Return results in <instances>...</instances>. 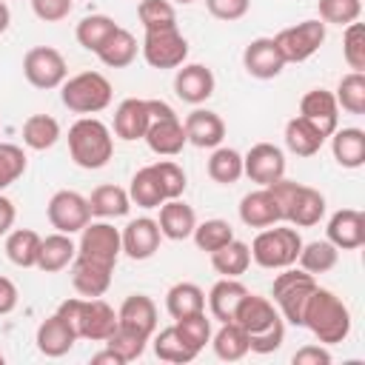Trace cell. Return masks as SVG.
I'll return each mask as SVG.
<instances>
[{"label":"cell","instance_id":"cell-1","mask_svg":"<svg viewBox=\"0 0 365 365\" xmlns=\"http://www.w3.org/2000/svg\"><path fill=\"white\" fill-rule=\"evenodd\" d=\"M302 325L322 345H336V342H345L348 334H351V311L334 291L317 285L308 305H305Z\"/></svg>","mask_w":365,"mask_h":365},{"label":"cell","instance_id":"cell-2","mask_svg":"<svg viewBox=\"0 0 365 365\" xmlns=\"http://www.w3.org/2000/svg\"><path fill=\"white\" fill-rule=\"evenodd\" d=\"M68 154L86 171H97V168L108 165V160L114 154L111 128L103 120L91 117V114L88 117H80L68 128Z\"/></svg>","mask_w":365,"mask_h":365},{"label":"cell","instance_id":"cell-3","mask_svg":"<svg viewBox=\"0 0 365 365\" xmlns=\"http://www.w3.org/2000/svg\"><path fill=\"white\" fill-rule=\"evenodd\" d=\"M77 331V339H91V342H106L111 331L117 328V311L100 299V297H71L63 299L57 308Z\"/></svg>","mask_w":365,"mask_h":365},{"label":"cell","instance_id":"cell-4","mask_svg":"<svg viewBox=\"0 0 365 365\" xmlns=\"http://www.w3.org/2000/svg\"><path fill=\"white\" fill-rule=\"evenodd\" d=\"M314 288H317L314 274L288 265V268H279V274L271 282V302L277 305L279 317L288 325H302V314Z\"/></svg>","mask_w":365,"mask_h":365},{"label":"cell","instance_id":"cell-5","mask_svg":"<svg viewBox=\"0 0 365 365\" xmlns=\"http://www.w3.org/2000/svg\"><path fill=\"white\" fill-rule=\"evenodd\" d=\"M248 248H251V259L259 268L279 271V268H288L297 262L302 237L294 225H268L254 237V242Z\"/></svg>","mask_w":365,"mask_h":365},{"label":"cell","instance_id":"cell-6","mask_svg":"<svg viewBox=\"0 0 365 365\" xmlns=\"http://www.w3.org/2000/svg\"><path fill=\"white\" fill-rule=\"evenodd\" d=\"M60 100L68 111L88 117V114H97V111L108 108L111 83L100 71H80L74 77H66V83L60 86Z\"/></svg>","mask_w":365,"mask_h":365},{"label":"cell","instance_id":"cell-7","mask_svg":"<svg viewBox=\"0 0 365 365\" xmlns=\"http://www.w3.org/2000/svg\"><path fill=\"white\" fill-rule=\"evenodd\" d=\"M148 111H151V120H148V128H145V143L154 154L160 157H177L182 148H185V128H182V120L177 117V111L163 103V100H148Z\"/></svg>","mask_w":365,"mask_h":365},{"label":"cell","instance_id":"cell-8","mask_svg":"<svg viewBox=\"0 0 365 365\" xmlns=\"http://www.w3.org/2000/svg\"><path fill=\"white\" fill-rule=\"evenodd\" d=\"M274 43H277L285 63H305L325 43V23L322 20H302L297 26L282 29L274 37Z\"/></svg>","mask_w":365,"mask_h":365},{"label":"cell","instance_id":"cell-9","mask_svg":"<svg viewBox=\"0 0 365 365\" xmlns=\"http://www.w3.org/2000/svg\"><path fill=\"white\" fill-rule=\"evenodd\" d=\"M143 57L151 68H180L188 57V40L180 29H154L143 37Z\"/></svg>","mask_w":365,"mask_h":365},{"label":"cell","instance_id":"cell-10","mask_svg":"<svg viewBox=\"0 0 365 365\" xmlns=\"http://www.w3.org/2000/svg\"><path fill=\"white\" fill-rule=\"evenodd\" d=\"M23 74L34 88H60L68 77V66L54 46H34L23 57Z\"/></svg>","mask_w":365,"mask_h":365},{"label":"cell","instance_id":"cell-11","mask_svg":"<svg viewBox=\"0 0 365 365\" xmlns=\"http://www.w3.org/2000/svg\"><path fill=\"white\" fill-rule=\"evenodd\" d=\"M46 217L51 228H57L60 234H80L91 220L88 197H83L80 191H68V188L54 191L46 205Z\"/></svg>","mask_w":365,"mask_h":365},{"label":"cell","instance_id":"cell-12","mask_svg":"<svg viewBox=\"0 0 365 365\" xmlns=\"http://www.w3.org/2000/svg\"><path fill=\"white\" fill-rule=\"evenodd\" d=\"M77 254L80 257H88V259H97V262H106V265H117L120 254H123V240H120V231L108 222V220H100V222H91L80 231V242H77Z\"/></svg>","mask_w":365,"mask_h":365},{"label":"cell","instance_id":"cell-13","mask_svg":"<svg viewBox=\"0 0 365 365\" xmlns=\"http://www.w3.org/2000/svg\"><path fill=\"white\" fill-rule=\"evenodd\" d=\"M242 174L257 185H271L285 177V154L274 143H254L242 154Z\"/></svg>","mask_w":365,"mask_h":365},{"label":"cell","instance_id":"cell-14","mask_svg":"<svg viewBox=\"0 0 365 365\" xmlns=\"http://www.w3.org/2000/svg\"><path fill=\"white\" fill-rule=\"evenodd\" d=\"M231 322H237L248 336H257V334H262V331H268V328H274L277 322H285V319L279 317L277 305L268 297H259V294L248 291L242 297V302L237 305Z\"/></svg>","mask_w":365,"mask_h":365},{"label":"cell","instance_id":"cell-15","mask_svg":"<svg viewBox=\"0 0 365 365\" xmlns=\"http://www.w3.org/2000/svg\"><path fill=\"white\" fill-rule=\"evenodd\" d=\"M214 71L202 63H182L174 74V94L188 103V106H200L214 94Z\"/></svg>","mask_w":365,"mask_h":365},{"label":"cell","instance_id":"cell-16","mask_svg":"<svg viewBox=\"0 0 365 365\" xmlns=\"http://www.w3.org/2000/svg\"><path fill=\"white\" fill-rule=\"evenodd\" d=\"M34 342H37V351H40L43 356L57 359V356H66V354L74 348L77 331H74V325H71L60 311H54L51 317H46V319L37 325Z\"/></svg>","mask_w":365,"mask_h":365},{"label":"cell","instance_id":"cell-17","mask_svg":"<svg viewBox=\"0 0 365 365\" xmlns=\"http://www.w3.org/2000/svg\"><path fill=\"white\" fill-rule=\"evenodd\" d=\"M242 66H245V71H248L251 77H257V80H274V77L282 74V68H285L288 63L282 60V54H279L274 37H257V40H251V43L245 46V51H242Z\"/></svg>","mask_w":365,"mask_h":365},{"label":"cell","instance_id":"cell-18","mask_svg":"<svg viewBox=\"0 0 365 365\" xmlns=\"http://www.w3.org/2000/svg\"><path fill=\"white\" fill-rule=\"evenodd\" d=\"M120 240H123V254L128 259H151L160 248V225L157 220L151 217H137L131 220L123 231H120Z\"/></svg>","mask_w":365,"mask_h":365},{"label":"cell","instance_id":"cell-19","mask_svg":"<svg viewBox=\"0 0 365 365\" xmlns=\"http://www.w3.org/2000/svg\"><path fill=\"white\" fill-rule=\"evenodd\" d=\"M325 234L339 251H356L365 245V214L356 208H339L331 214Z\"/></svg>","mask_w":365,"mask_h":365},{"label":"cell","instance_id":"cell-20","mask_svg":"<svg viewBox=\"0 0 365 365\" xmlns=\"http://www.w3.org/2000/svg\"><path fill=\"white\" fill-rule=\"evenodd\" d=\"M325 217V197L311 188V185H297L294 197L288 200L285 211H282V222L294 225V228H311Z\"/></svg>","mask_w":365,"mask_h":365},{"label":"cell","instance_id":"cell-21","mask_svg":"<svg viewBox=\"0 0 365 365\" xmlns=\"http://www.w3.org/2000/svg\"><path fill=\"white\" fill-rule=\"evenodd\" d=\"M299 117H305L308 123H314L325 137H331L339 128V106H336L334 94L325 91V88H311L308 94H302V100H299Z\"/></svg>","mask_w":365,"mask_h":365},{"label":"cell","instance_id":"cell-22","mask_svg":"<svg viewBox=\"0 0 365 365\" xmlns=\"http://www.w3.org/2000/svg\"><path fill=\"white\" fill-rule=\"evenodd\" d=\"M240 220H242L248 228H268V225L282 222L279 202H277V197L268 191V185H259L257 191H248V194L240 200Z\"/></svg>","mask_w":365,"mask_h":365},{"label":"cell","instance_id":"cell-23","mask_svg":"<svg viewBox=\"0 0 365 365\" xmlns=\"http://www.w3.org/2000/svg\"><path fill=\"white\" fill-rule=\"evenodd\" d=\"M111 265L106 262H97V259H88V257H74L71 259V285L80 297H103L111 285Z\"/></svg>","mask_w":365,"mask_h":365},{"label":"cell","instance_id":"cell-24","mask_svg":"<svg viewBox=\"0 0 365 365\" xmlns=\"http://www.w3.org/2000/svg\"><path fill=\"white\" fill-rule=\"evenodd\" d=\"M117 325L151 339L154 331H157V305H154V299L145 297V294L125 297L120 311H117Z\"/></svg>","mask_w":365,"mask_h":365},{"label":"cell","instance_id":"cell-25","mask_svg":"<svg viewBox=\"0 0 365 365\" xmlns=\"http://www.w3.org/2000/svg\"><path fill=\"white\" fill-rule=\"evenodd\" d=\"M182 128H185V140L197 148H217L225 140L222 117L217 111H208V108H194L182 120Z\"/></svg>","mask_w":365,"mask_h":365},{"label":"cell","instance_id":"cell-26","mask_svg":"<svg viewBox=\"0 0 365 365\" xmlns=\"http://www.w3.org/2000/svg\"><path fill=\"white\" fill-rule=\"evenodd\" d=\"M148 120H151V111H148V100H140V97H125L117 111H114V134L125 143H134V140H143L145 137V128H148Z\"/></svg>","mask_w":365,"mask_h":365},{"label":"cell","instance_id":"cell-27","mask_svg":"<svg viewBox=\"0 0 365 365\" xmlns=\"http://www.w3.org/2000/svg\"><path fill=\"white\" fill-rule=\"evenodd\" d=\"M160 234L165 240H188L194 234V225H197V214L188 202H182L180 197L177 200H165L160 205Z\"/></svg>","mask_w":365,"mask_h":365},{"label":"cell","instance_id":"cell-28","mask_svg":"<svg viewBox=\"0 0 365 365\" xmlns=\"http://www.w3.org/2000/svg\"><path fill=\"white\" fill-rule=\"evenodd\" d=\"M74 257H77V245H74L71 234L54 231V234L40 240V254H37V265L34 268H40L43 274H57V271L68 268Z\"/></svg>","mask_w":365,"mask_h":365},{"label":"cell","instance_id":"cell-29","mask_svg":"<svg viewBox=\"0 0 365 365\" xmlns=\"http://www.w3.org/2000/svg\"><path fill=\"white\" fill-rule=\"evenodd\" d=\"M245 294H248V288L237 277H222L208 291V311H211V317L217 322H231L234 319V311H237V305L242 302Z\"/></svg>","mask_w":365,"mask_h":365},{"label":"cell","instance_id":"cell-30","mask_svg":"<svg viewBox=\"0 0 365 365\" xmlns=\"http://www.w3.org/2000/svg\"><path fill=\"white\" fill-rule=\"evenodd\" d=\"M325 140H328V137H325L314 123H308V120L299 117V114L285 123V148H288L291 154H297V157H314V154L322 148Z\"/></svg>","mask_w":365,"mask_h":365},{"label":"cell","instance_id":"cell-31","mask_svg":"<svg viewBox=\"0 0 365 365\" xmlns=\"http://www.w3.org/2000/svg\"><path fill=\"white\" fill-rule=\"evenodd\" d=\"M331 154L342 168H362L365 165V131L362 128H336L331 134Z\"/></svg>","mask_w":365,"mask_h":365},{"label":"cell","instance_id":"cell-32","mask_svg":"<svg viewBox=\"0 0 365 365\" xmlns=\"http://www.w3.org/2000/svg\"><path fill=\"white\" fill-rule=\"evenodd\" d=\"M131 208V197L125 188L114 185V182H106V185H97L88 197V211L91 217H100V220H114V217H125Z\"/></svg>","mask_w":365,"mask_h":365},{"label":"cell","instance_id":"cell-33","mask_svg":"<svg viewBox=\"0 0 365 365\" xmlns=\"http://www.w3.org/2000/svg\"><path fill=\"white\" fill-rule=\"evenodd\" d=\"M165 311L174 319L200 314V311H205V291L194 282H174L165 294Z\"/></svg>","mask_w":365,"mask_h":365},{"label":"cell","instance_id":"cell-34","mask_svg":"<svg viewBox=\"0 0 365 365\" xmlns=\"http://www.w3.org/2000/svg\"><path fill=\"white\" fill-rule=\"evenodd\" d=\"M97 57L108 68H125V66H131L134 57H137V40H134V34L128 29H120L117 26L114 34L100 46Z\"/></svg>","mask_w":365,"mask_h":365},{"label":"cell","instance_id":"cell-35","mask_svg":"<svg viewBox=\"0 0 365 365\" xmlns=\"http://www.w3.org/2000/svg\"><path fill=\"white\" fill-rule=\"evenodd\" d=\"M40 234L31 228H14L6 234V257L17 268H34L40 254Z\"/></svg>","mask_w":365,"mask_h":365},{"label":"cell","instance_id":"cell-36","mask_svg":"<svg viewBox=\"0 0 365 365\" xmlns=\"http://www.w3.org/2000/svg\"><path fill=\"white\" fill-rule=\"evenodd\" d=\"M128 197L140 208H160L165 202V194H163V185H160V177H157L154 165H143V168L134 171L131 185H128Z\"/></svg>","mask_w":365,"mask_h":365},{"label":"cell","instance_id":"cell-37","mask_svg":"<svg viewBox=\"0 0 365 365\" xmlns=\"http://www.w3.org/2000/svg\"><path fill=\"white\" fill-rule=\"evenodd\" d=\"M211 265L222 277H242L248 271V265H251V248H248V242H242V240L234 237L231 242H225L222 248H217L211 254Z\"/></svg>","mask_w":365,"mask_h":365},{"label":"cell","instance_id":"cell-38","mask_svg":"<svg viewBox=\"0 0 365 365\" xmlns=\"http://www.w3.org/2000/svg\"><path fill=\"white\" fill-rule=\"evenodd\" d=\"M154 354H157V359H163V362H174V365H185V362H191V359H197V348H191L182 336H180V331H177V325H168V328H163L160 334L154 331Z\"/></svg>","mask_w":365,"mask_h":365},{"label":"cell","instance_id":"cell-39","mask_svg":"<svg viewBox=\"0 0 365 365\" xmlns=\"http://www.w3.org/2000/svg\"><path fill=\"white\" fill-rule=\"evenodd\" d=\"M299 268L308 274H328L336 262H339V248L328 240H314V242H302L299 257H297Z\"/></svg>","mask_w":365,"mask_h":365},{"label":"cell","instance_id":"cell-40","mask_svg":"<svg viewBox=\"0 0 365 365\" xmlns=\"http://www.w3.org/2000/svg\"><path fill=\"white\" fill-rule=\"evenodd\" d=\"M214 354L225 362H237L248 354V334L237 322H220V331L211 334Z\"/></svg>","mask_w":365,"mask_h":365},{"label":"cell","instance_id":"cell-41","mask_svg":"<svg viewBox=\"0 0 365 365\" xmlns=\"http://www.w3.org/2000/svg\"><path fill=\"white\" fill-rule=\"evenodd\" d=\"M60 140V123L51 114H31L23 123V143L31 151H46Z\"/></svg>","mask_w":365,"mask_h":365},{"label":"cell","instance_id":"cell-42","mask_svg":"<svg viewBox=\"0 0 365 365\" xmlns=\"http://www.w3.org/2000/svg\"><path fill=\"white\" fill-rule=\"evenodd\" d=\"M208 177L220 185H234L242 177V154L228 145H217L208 157Z\"/></svg>","mask_w":365,"mask_h":365},{"label":"cell","instance_id":"cell-43","mask_svg":"<svg viewBox=\"0 0 365 365\" xmlns=\"http://www.w3.org/2000/svg\"><path fill=\"white\" fill-rule=\"evenodd\" d=\"M114 29H117V23L108 17V14H88V17H83L80 23H77V29H74V37H77V43L86 48V51H100V46L114 34Z\"/></svg>","mask_w":365,"mask_h":365},{"label":"cell","instance_id":"cell-44","mask_svg":"<svg viewBox=\"0 0 365 365\" xmlns=\"http://www.w3.org/2000/svg\"><path fill=\"white\" fill-rule=\"evenodd\" d=\"M336 106L345 108L348 114H365V74L362 71H351L339 80L336 94H334Z\"/></svg>","mask_w":365,"mask_h":365},{"label":"cell","instance_id":"cell-45","mask_svg":"<svg viewBox=\"0 0 365 365\" xmlns=\"http://www.w3.org/2000/svg\"><path fill=\"white\" fill-rule=\"evenodd\" d=\"M194 242H197V248L200 251H205V254H214L217 248H222L225 242H231L234 240V228H231V222H225V220H205V222H197L194 225Z\"/></svg>","mask_w":365,"mask_h":365},{"label":"cell","instance_id":"cell-46","mask_svg":"<svg viewBox=\"0 0 365 365\" xmlns=\"http://www.w3.org/2000/svg\"><path fill=\"white\" fill-rule=\"evenodd\" d=\"M137 17H140V23H143L145 31L174 29L177 26V11H174V3L171 0H140Z\"/></svg>","mask_w":365,"mask_h":365},{"label":"cell","instance_id":"cell-47","mask_svg":"<svg viewBox=\"0 0 365 365\" xmlns=\"http://www.w3.org/2000/svg\"><path fill=\"white\" fill-rule=\"evenodd\" d=\"M145 345H148V339L145 336H140V334H134V331H128V328H114L111 331V336L106 339V348H111L123 362H134V359H140L143 354H145Z\"/></svg>","mask_w":365,"mask_h":365},{"label":"cell","instance_id":"cell-48","mask_svg":"<svg viewBox=\"0 0 365 365\" xmlns=\"http://www.w3.org/2000/svg\"><path fill=\"white\" fill-rule=\"evenodd\" d=\"M319 9V20L328 26H348V23H356L359 14H362V0H319L317 3Z\"/></svg>","mask_w":365,"mask_h":365},{"label":"cell","instance_id":"cell-49","mask_svg":"<svg viewBox=\"0 0 365 365\" xmlns=\"http://www.w3.org/2000/svg\"><path fill=\"white\" fill-rule=\"evenodd\" d=\"M174 325H177V331H180V336L191 345V348H197V351H202L208 342H211V319L205 317V311H200V314H191V317H182V319H174Z\"/></svg>","mask_w":365,"mask_h":365},{"label":"cell","instance_id":"cell-50","mask_svg":"<svg viewBox=\"0 0 365 365\" xmlns=\"http://www.w3.org/2000/svg\"><path fill=\"white\" fill-rule=\"evenodd\" d=\"M342 57L351 71H365V26L348 23L342 34Z\"/></svg>","mask_w":365,"mask_h":365},{"label":"cell","instance_id":"cell-51","mask_svg":"<svg viewBox=\"0 0 365 365\" xmlns=\"http://www.w3.org/2000/svg\"><path fill=\"white\" fill-rule=\"evenodd\" d=\"M26 174V151L14 143H0V191Z\"/></svg>","mask_w":365,"mask_h":365},{"label":"cell","instance_id":"cell-52","mask_svg":"<svg viewBox=\"0 0 365 365\" xmlns=\"http://www.w3.org/2000/svg\"><path fill=\"white\" fill-rule=\"evenodd\" d=\"M154 171H157V177H160V185H163V194H165V200H177V197H182V191H185V171L174 163V160H160V163H154Z\"/></svg>","mask_w":365,"mask_h":365},{"label":"cell","instance_id":"cell-53","mask_svg":"<svg viewBox=\"0 0 365 365\" xmlns=\"http://www.w3.org/2000/svg\"><path fill=\"white\" fill-rule=\"evenodd\" d=\"M248 6H251V0H205L208 14L217 17V20H225V23H234V20L245 17Z\"/></svg>","mask_w":365,"mask_h":365},{"label":"cell","instance_id":"cell-54","mask_svg":"<svg viewBox=\"0 0 365 365\" xmlns=\"http://www.w3.org/2000/svg\"><path fill=\"white\" fill-rule=\"evenodd\" d=\"M71 9H74L71 0H31V11L43 23H60L71 14Z\"/></svg>","mask_w":365,"mask_h":365},{"label":"cell","instance_id":"cell-55","mask_svg":"<svg viewBox=\"0 0 365 365\" xmlns=\"http://www.w3.org/2000/svg\"><path fill=\"white\" fill-rule=\"evenodd\" d=\"M285 339V322H277L274 328L257 334V336H248V351L254 354H274Z\"/></svg>","mask_w":365,"mask_h":365},{"label":"cell","instance_id":"cell-56","mask_svg":"<svg viewBox=\"0 0 365 365\" xmlns=\"http://www.w3.org/2000/svg\"><path fill=\"white\" fill-rule=\"evenodd\" d=\"M294 365H331V351L328 345H302L299 351H294L291 356Z\"/></svg>","mask_w":365,"mask_h":365},{"label":"cell","instance_id":"cell-57","mask_svg":"<svg viewBox=\"0 0 365 365\" xmlns=\"http://www.w3.org/2000/svg\"><path fill=\"white\" fill-rule=\"evenodd\" d=\"M17 299H20L17 285H14L9 277H3V274H0V317L11 314V311L17 308Z\"/></svg>","mask_w":365,"mask_h":365},{"label":"cell","instance_id":"cell-58","mask_svg":"<svg viewBox=\"0 0 365 365\" xmlns=\"http://www.w3.org/2000/svg\"><path fill=\"white\" fill-rule=\"evenodd\" d=\"M14 217H17V208H14V202H11L9 197H3V194H0V237L11 231V225H14Z\"/></svg>","mask_w":365,"mask_h":365},{"label":"cell","instance_id":"cell-59","mask_svg":"<svg viewBox=\"0 0 365 365\" xmlns=\"http://www.w3.org/2000/svg\"><path fill=\"white\" fill-rule=\"evenodd\" d=\"M91 365H125L111 348H106V351H97L94 356H91Z\"/></svg>","mask_w":365,"mask_h":365},{"label":"cell","instance_id":"cell-60","mask_svg":"<svg viewBox=\"0 0 365 365\" xmlns=\"http://www.w3.org/2000/svg\"><path fill=\"white\" fill-rule=\"evenodd\" d=\"M9 23H11V11H9L6 0H0V34L9 29Z\"/></svg>","mask_w":365,"mask_h":365},{"label":"cell","instance_id":"cell-61","mask_svg":"<svg viewBox=\"0 0 365 365\" xmlns=\"http://www.w3.org/2000/svg\"><path fill=\"white\" fill-rule=\"evenodd\" d=\"M174 3H182V6H188V3H194V0H174Z\"/></svg>","mask_w":365,"mask_h":365},{"label":"cell","instance_id":"cell-62","mask_svg":"<svg viewBox=\"0 0 365 365\" xmlns=\"http://www.w3.org/2000/svg\"><path fill=\"white\" fill-rule=\"evenodd\" d=\"M3 359H6V356H3V351H0V365H3Z\"/></svg>","mask_w":365,"mask_h":365}]
</instances>
